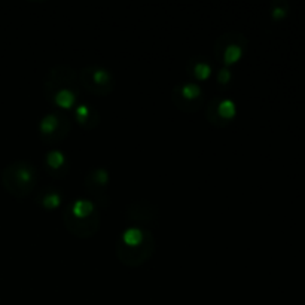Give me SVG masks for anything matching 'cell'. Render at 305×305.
Here are the masks:
<instances>
[{
  "label": "cell",
  "mask_w": 305,
  "mask_h": 305,
  "mask_svg": "<svg viewBox=\"0 0 305 305\" xmlns=\"http://www.w3.org/2000/svg\"><path fill=\"white\" fill-rule=\"evenodd\" d=\"M100 222H102V218H100L99 212H94L88 218H76V216H73L72 213H70L67 208L64 210V213H63V223H64V226L72 234H75L76 237H79V238H89V237H92L94 234L99 231Z\"/></svg>",
  "instance_id": "9c48e42d"
},
{
  "label": "cell",
  "mask_w": 305,
  "mask_h": 305,
  "mask_svg": "<svg viewBox=\"0 0 305 305\" xmlns=\"http://www.w3.org/2000/svg\"><path fill=\"white\" fill-rule=\"evenodd\" d=\"M231 78H232V75H231V70H229L228 67H222V68L219 70V73H218V82H219L220 85L229 84Z\"/></svg>",
  "instance_id": "ac0fdd59"
},
{
  "label": "cell",
  "mask_w": 305,
  "mask_h": 305,
  "mask_svg": "<svg viewBox=\"0 0 305 305\" xmlns=\"http://www.w3.org/2000/svg\"><path fill=\"white\" fill-rule=\"evenodd\" d=\"M187 68H189V73L198 81H205L212 75V64L204 58H192L187 63Z\"/></svg>",
  "instance_id": "5bb4252c"
},
{
  "label": "cell",
  "mask_w": 305,
  "mask_h": 305,
  "mask_svg": "<svg viewBox=\"0 0 305 305\" xmlns=\"http://www.w3.org/2000/svg\"><path fill=\"white\" fill-rule=\"evenodd\" d=\"M66 208L76 218H88L94 212H97V208H96V205H94V203H91L88 200H78V201L72 203L70 205H67Z\"/></svg>",
  "instance_id": "2e32d148"
},
{
  "label": "cell",
  "mask_w": 305,
  "mask_h": 305,
  "mask_svg": "<svg viewBox=\"0 0 305 305\" xmlns=\"http://www.w3.org/2000/svg\"><path fill=\"white\" fill-rule=\"evenodd\" d=\"M109 183V171L103 167L92 169L85 177V186L97 200L104 203V187ZM107 201V200H106Z\"/></svg>",
  "instance_id": "8fae6325"
},
{
  "label": "cell",
  "mask_w": 305,
  "mask_h": 305,
  "mask_svg": "<svg viewBox=\"0 0 305 305\" xmlns=\"http://www.w3.org/2000/svg\"><path fill=\"white\" fill-rule=\"evenodd\" d=\"M237 113L236 103L225 97H215L210 100L205 107V118L207 121L215 125L216 128L226 127Z\"/></svg>",
  "instance_id": "ba28073f"
},
{
  "label": "cell",
  "mask_w": 305,
  "mask_h": 305,
  "mask_svg": "<svg viewBox=\"0 0 305 305\" xmlns=\"http://www.w3.org/2000/svg\"><path fill=\"white\" fill-rule=\"evenodd\" d=\"M75 118L78 124L85 130H94L100 124V113L88 104H78L75 110Z\"/></svg>",
  "instance_id": "4fadbf2b"
},
{
  "label": "cell",
  "mask_w": 305,
  "mask_h": 305,
  "mask_svg": "<svg viewBox=\"0 0 305 305\" xmlns=\"http://www.w3.org/2000/svg\"><path fill=\"white\" fill-rule=\"evenodd\" d=\"M45 167L51 176L63 177L68 173V162L66 155L61 151H51L45 156Z\"/></svg>",
  "instance_id": "7c38bea8"
},
{
  "label": "cell",
  "mask_w": 305,
  "mask_h": 305,
  "mask_svg": "<svg viewBox=\"0 0 305 305\" xmlns=\"http://www.w3.org/2000/svg\"><path fill=\"white\" fill-rule=\"evenodd\" d=\"M171 99L177 109L187 113H192V112H197L201 106L203 89L198 84H194V82L180 84L173 88Z\"/></svg>",
  "instance_id": "52a82bcc"
},
{
  "label": "cell",
  "mask_w": 305,
  "mask_h": 305,
  "mask_svg": "<svg viewBox=\"0 0 305 305\" xmlns=\"http://www.w3.org/2000/svg\"><path fill=\"white\" fill-rule=\"evenodd\" d=\"M61 194L57 189H52V187H48V189H43L37 194L36 201L39 205H42L46 210H52L57 208L61 204Z\"/></svg>",
  "instance_id": "9a60e30c"
},
{
  "label": "cell",
  "mask_w": 305,
  "mask_h": 305,
  "mask_svg": "<svg viewBox=\"0 0 305 305\" xmlns=\"http://www.w3.org/2000/svg\"><path fill=\"white\" fill-rule=\"evenodd\" d=\"M79 85L94 96H109L115 88V79L110 70L106 67L91 64L81 68Z\"/></svg>",
  "instance_id": "277c9868"
},
{
  "label": "cell",
  "mask_w": 305,
  "mask_h": 305,
  "mask_svg": "<svg viewBox=\"0 0 305 305\" xmlns=\"http://www.w3.org/2000/svg\"><path fill=\"white\" fill-rule=\"evenodd\" d=\"M70 128H72L70 127V119L64 113L51 112L48 115H45L40 121L39 125L40 138L48 145L58 143L68 136Z\"/></svg>",
  "instance_id": "8992f818"
},
{
  "label": "cell",
  "mask_w": 305,
  "mask_h": 305,
  "mask_svg": "<svg viewBox=\"0 0 305 305\" xmlns=\"http://www.w3.org/2000/svg\"><path fill=\"white\" fill-rule=\"evenodd\" d=\"M125 216L130 222L151 223L156 218V207L146 201H136L127 205Z\"/></svg>",
  "instance_id": "30bf717a"
},
{
  "label": "cell",
  "mask_w": 305,
  "mask_h": 305,
  "mask_svg": "<svg viewBox=\"0 0 305 305\" xmlns=\"http://www.w3.org/2000/svg\"><path fill=\"white\" fill-rule=\"evenodd\" d=\"M79 75L67 64H57L48 70L45 78V94L61 109L73 107L78 102Z\"/></svg>",
  "instance_id": "6da1fadb"
},
{
  "label": "cell",
  "mask_w": 305,
  "mask_h": 305,
  "mask_svg": "<svg viewBox=\"0 0 305 305\" xmlns=\"http://www.w3.org/2000/svg\"><path fill=\"white\" fill-rule=\"evenodd\" d=\"M289 12V5L286 2H274L271 6V18L272 19H283Z\"/></svg>",
  "instance_id": "e0dca14e"
},
{
  "label": "cell",
  "mask_w": 305,
  "mask_h": 305,
  "mask_svg": "<svg viewBox=\"0 0 305 305\" xmlns=\"http://www.w3.org/2000/svg\"><path fill=\"white\" fill-rule=\"evenodd\" d=\"M155 252V240L153 234L146 231L143 241L137 246H127L121 240L116 243V257L128 267H138L148 262Z\"/></svg>",
  "instance_id": "5b68a950"
},
{
  "label": "cell",
  "mask_w": 305,
  "mask_h": 305,
  "mask_svg": "<svg viewBox=\"0 0 305 305\" xmlns=\"http://www.w3.org/2000/svg\"><path fill=\"white\" fill-rule=\"evenodd\" d=\"M247 39L240 32H228L218 37L215 43V57L225 67L238 63L246 50H247Z\"/></svg>",
  "instance_id": "3957f363"
},
{
  "label": "cell",
  "mask_w": 305,
  "mask_h": 305,
  "mask_svg": "<svg viewBox=\"0 0 305 305\" xmlns=\"http://www.w3.org/2000/svg\"><path fill=\"white\" fill-rule=\"evenodd\" d=\"M37 183V170L33 164L27 161L11 162L2 171V185L5 189L17 197L26 198L36 187Z\"/></svg>",
  "instance_id": "7a4b0ae2"
}]
</instances>
